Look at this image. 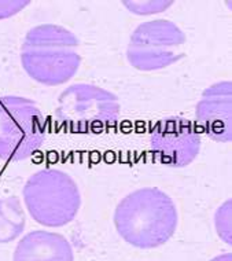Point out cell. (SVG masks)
<instances>
[{"label": "cell", "instance_id": "1", "mask_svg": "<svg viewBox=\"0 0 232 261\" xmlns=\"http://www.w3.org/2000/svg\"><path fill=\"white\" fill-rule=\"evenodd\" d=\"M113 221L118 235L131 246L156 249L174 235L178 213L173 199L165 191L143 187L117 203Z\"/></svg>", "mask_w": 232, "mask_h": 261}, {"label": "cell", "instance_id": "2", "mask_svg": "<svg viewBox=\"0 0 232 261\" xmlns=\"http://www.w3.org/2000/svg\"><path fill=\"white\" fill-rule=\"evenodd\" d=\"M80 41L66 28L43 23L32 28L21 45V65L41 86H62L76 76L81 65Z\"/></svg>", "mask_w": 232, "mask_h": 261}, {"label": "cell", "instance_id": "3", "mask_svg": "<svg viewBox=\"0 0 232 261\" xmlns=\"http://www.w3.org/2000/svg\"><path fill=\"white\" fill-rule=\"evenodd\" d=\"M22 197L32 219L51 228L71 223L81 206L80 189L74 179L66 172L53 168L29 176Z\"/></svg>", "mask_w": 232, "mask_h": 261}, {"label": "cell", "instance_id": "4", "mask_svg": "<svg viewBox=\"0 0 232 261\" xmlns=\"http://www.w3.org/2000/svg\"><path fill=\"white\" fill-rule=\"evenodd\" d=\"M45 142V118L35 100L0 96V160L23 161Z\"/></svg>", "mask_w": 232, "mask_h": 261}, {"label": "cell", "instance_id": "5", "mask_svg": "<svg viewBox=\"0 0 232 261\" xmlns=\"http://www.w3.org/2000/svg\"><path fill=\"white\" fill-rule=\"evenodd\" d=\"M121 114L118 96L112 91L87 83L71 84L59 94L55 117L73 129H103L114 125Z\"/></svg>", "mask_w": 232, "mask_h": 261}, {"label": "cell", "instance_id": "6", "mask_svg": "<svg viewBox=\"0 0 232 261\" xmlns=\"http://www.w3.org/2000/svg\"><path fill=\"white\" fill-rule=\"evenodd\" d=\"M187 36L169 19L140 23L130 37L126 59L140 72H156L172 66L186 57Z\"/></svg>", "mask_w": 232, "mask_h": 261}, {"label": "cell", "instance_id": "7", "mask_svg": "<svg viewBox=\"0 0 232 261\" xmlns=\"http://www.w3.org/2000/svg\"><path fill=\"white\" fill-rule=\"evenodd\" d=\"M202 136L194 121L178 116L162 118L152 126L150 147L161 164L184 168L201 153Z\"/></svg>", "mask_w": 232, "mask_h": 261}, {"label": "cell", "instance_id": "8", "mask_svg": "<svg viewBox=\"0 0 232 261\" xmlns=\"http://www.w3.org/2000/svg\"><path fill=\"white\" fill-rule=\"evenodd\" d=\"M199 132L217 143L232 140V84L223 80L202 92L195 106V122Z\"/></svg>", "mask_w": 232, "mask_h": 261}, {"label": "cell", "instance_id": "9", "mask_svg": "<svg viewBox=\"0 0 232 261\" xmlns=\"http://www.w3.org/2000/svg\"><path fill=\"white\" fill-rule=\"evenodd\" d=\"M13 261H74V253L62 234L35 230L18 242Z\"/></svg>", "mask_w": 232, "mask_h": 261}, {"label": "cell", "instance_id": "10", "mask_svg": "<svg viewBox=\"0 0 232 261\" xmlns=\"http://www.w3.org/2000/svg\"><path fill=\"white\" fill-rule=\"evenodd\" d=\"M27 216L18 197L0 198V243H10L22 235Z\"/></svg>", "mask_w": 232, "mask_h": 261}, {"label": "cell", "instance_id": "11", "mask_svg": "<svg viewBox=\"0 0 232 261\" xmlns=\"http://www.w3.org/2000/svg\"><path fill=\"white\" fill-rule=\"evenodd\" d=\"M122 5L125 9H128L132 14H136L139 17L142 15H152L165 11L173 5L172 0H124Z\"/></svg>", "mask_w": 232, "mask_h": 261}, {"label": "cell", "instance_id": "12", "mask_svg": "<svg viewBox=\"0 0 232 261\" xmlns=\"http://www.w3.org/2000/svg\"><path fill=\"white\" fill-rule=\"evenodd\" d=\"M231 212L232 201L228 199L217 209L214 223H216V231L219 234V238L227 245H232V230H231Z\"/></svg>", "mask_w": 232, "mask_h": 261}, {"label": "cell", "instance_id": "13", "mask_svg": "<svg viewBox=\"0 0 232 261\" xmlns=\"http://www.w3.org/2000/svg\"><path fill=\"white\" fill-rule=\"evenodd\" d=\"M28 5H31L29 0H0V19L11 18L21 13Z\"/></svg>", "mask_w": 232, "mask_h": 261}, {"label": "cell", "instance_id": "14", "mask_svg": "<svg viewBox=\"0 0 232 261\" xmlns=\"http://www.w3.org/2000/svg\"><path fill=\"white\" fill-rule=\"evenodd\" d=\"M210 261H232V254L231 253H223V254L213 257Z\"/></svg>", "mask_w": 232, "mask_h": 261}]
</instances>
